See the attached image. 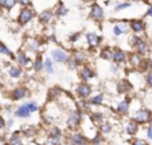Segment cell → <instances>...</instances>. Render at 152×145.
Returning a JSON list of instances; mask_svg holds the SVG:
<instances>
[{
    "label": "cell",
    "mask_w": 152,
    "mask_h": 145,
    "mask_svg": "<svg viewBox=\"0 0 152 145\" xmlns=\"http://www.w3.org/2000/svg\"><path fill=\"white\" fill-rule=\"evenodd\" d=\"M32 17H34V11H32L31 8L24 7V8L20 11L19 17H18V22H19V24H26V23H28Z\"/></svg>",
    "instance_id": "1"
},
{
    "label": "cell",
    "mask_w": 152,
    "mask_h": 145,
    "mask_svg": "<svg viewBox=\"0 0 152 145\" xmlns=\"http://www.w3.org/2000/svg\"><path fill=\"white\" fill-rule=\"evenodd\" d=\"M51 55H53V59H55L57 62H61V63H65L69 60V57H67V54L63 50H53Z\"/></svg>",
    "instance_id": "2"
},
{
    "label": "cell",
    "mask_w": 152,
    "mask_h": 145,
    "mask_svg": "<svg viewBox=\"0 0 152 145\" xmlns=\"http://www.w3.org/2000/svg\"><path fill=\"white\" fill-rule=\"evenodd\" d=\"M133 46H135V47L137 48L139 54H145V52L148 51V47H147V43L144 42V40H141L139 36L133 38Z\"/></svg>",
    "instance_id": "3"
},
{
    "label": "cell",
    "mask_w": 152,
    "mask_h": 145,
    "mask_svg": "<svg viewBox=\"0 0 152 145\" xmlns=\"http://www.w3.org/2000/svg\"><path fill=\"white\" fill-rule=\"evenodd\" d=\"M86 40H88V44L90 47H97L101 42V38L94 32H89V34H86Z\"/></svg>",
    "instance_id": "4"
},
{
    "label": "cell",
    "mask_w": 152,
    "mask_h": 145,
    "mask_svg": "<svg viewBox=\"0 0 152 145\" xmlns=\"http://www.w3.org/2000/svg\"><path fill=\"white\" fill-rule=\"evenodd\" d=\"M90 16H92V19H94V20H101L104 17L102 8H101L98 4H93L92 11H90Z\"/></svg>",
    "instance_id": "5"
},
{
    "label": "cell",
    "mask_w": 152,
    "mask_h": 145,
    "mask_svg": "<svg viewBox=\"0 0 152 145\" xmlns=\"http://www.w3.org/2000/svg\"><path fill=\"white\" fill-rule=\"evenodd\" d=\"M129 26H131V28H132L133 32H141L144 30V22L143 20H139V19H133L129 22Z\"/></svg>",
    "instance_id": "6"
},
{
    "label": "cell",
    "mask_w": 152,
    "mask_h": 145,
    "mask_svg": "<svg viewBox=\"0 0 152 145\" xmlns=\"http://www.w3.org/2000/svg\"><path fill=\"white\" fill-rule=\"evenodd\" d=\"M112 59L115 60L116 63H123L124 60L126 59V57H125V52H124V51H121L120 48H116L115 51H113V54H112Z\"/></svg>",
    "instance_id": "7"
},
{
    "label": "cell",
    "mask_w": 152,
    "mask_h": 145,
    "mask_svg": "<svg viewBox=\"0 0 152 145\" xmlns=\"http://www.w3.org/2000/svg\"><path fill=\"white\" fill-rule=\"evenodd\" d=\"M39 19L42 23H49L50 20L53 19V12L51 11H43L42 14L39 15Z\"/></svg>",
    "instance_id": "8"
},
{
    "label": "cell",
    "mask_w": 152,
    "mask_h": 145,
    "mask_svg": "<svg viewBox=\"0 0 152 145\" xmlns=\"http://www.w3.org/2000/svg\"><path fill=\"white\" fill-rule=\"evenodd\" d=\"M81 75H82L83 79H92V78L94 77V73H93V71L90 70L89 67H83V68H82V73H81Z\"/></svg>",
    "instance_id": "9"
},
{
    "label": "cell",
    "mask_w": 152,
    "mask_h": 145,
    "mask_svg": "<svg viewBox=\"0 0 152 145\" xmlns=\"http://www.w3.org/2000/svg\"><path fill=\"white\" fill-rule=\"evenodd\" d=\"M24 95H26V90L22 87L15 89V91L12 93V98H14V100H20V98H23Z\"/></svg>",
    "instance_id": "10"
},
{
    "label": "cell",
    "mask_w": 152,
    "mask_h": 145,
    "mask_svg": "<svg viewBox=\"0 0 152 145\" xmlns=\"http://www.w3.org/2000/svg\"><path fill=\"white\" fill-rule=\"evenodd\" d=\"M78 94L82 97H88L90 94V89L88 85H80L78 86Z\"/></svg>",
    "instance_id": "11"
},
{
    "label": "cell",
    "mask_w": 152,
    "mask_h": 145,
    "mask_svg": "<svg viewBox=\"0 0 152 145\" xmlns=\"http://www.w3.org/2000/svg\"><path fill=\"white\" fill-rule=\"evenodd\" d=\"M149 118V113L147 110H141L139 111L137 114V121H140V122H147Z\"/></svg>",
    "instance_id": "12"
},
{
    "label": "cell",
    "mask_w": 152,
    "mask_h": 145,
    "mask_svg": "<svg viewBox=\"0 0 152 145\" xmlns=\"http://www.w3.org/2000/svg\"><path fill=\"white\" fill-rule=\"evenodd\" d=\"M16 59H18V62H19L20 65H23V66L28 65V62H30V59L26 57V54H23V52H19V54L16 55Z\"/></svg>",
    "instance_id": "13"
},
{
    "label": "cell",
    "mask_w": 152,
    "mask_h": 145,
    "mask_svg": "<svg viewBox=\"0 0 152 145\" xmlns=\"http://www.w3.org/2000/svg\"><path fill=\"white\" fill-rule=\"evenodd\" d=\"M43 67H45V70H46L49 74H51L53 71H54V68H53V62H51L50 58L45 59V62H43Z\"/></svg>",
    "instance_id": "14"
},
{
    "label": "cell",
    "mask_w": 152,
    "mask_h": 145,
    "mask_svg": "<svg viewBox=\"0 0 152 145\" xmlns=\"http://www.w3.org/2000/svg\"><path fill=\"white\" fill-rule=\"evenodd\" d=\"M124 32H126V27L125 26H115L113 27V34L116 35V36H120V35H123Z\"/></svg>",
    "instance_id": "15"
},
{
    "label": "cell",
    "mask_w": 152,
    "mask_h": 145,
    "mask_svg": "<svg viewBox=\"0 0 152 145\" xmlns=\"http://www.w3.org/2000/svg\"><path fill=\"white\" fill-rule=\"evenodd\" d=\"M16 114L19 117H28V114H30V110H28V108H27V105H24V106H20L19 108V110L16 111Z\"/></svg>",
    "instance_id": "16"
},
{
    "label": "cell",
    "mask_w": 152,
    "mask_h": 145,
    "mask_svg": "<svg viewBox=\"0 0 152 145\" xmlns=\"http://www.w3.org/2000/svg\"><path fill=\"white\" fill-rule=\"evenodd\" d=\"M112 54H113V51L109 47H105L102 51H101V57H102L104 59H112Z\"/></svg>",
    "instance_id": "17"
},
{
    "label": "cell",
    "mask_w": 152,
    "mask_h": 145,
    "mask_svg": "<svg viewBox=\"0 0 152 145\" xmlns=\"http://www.w3.org/2000/svg\"><path fill=\"white\" fill-rule=\"evenodd\" d=\"M55 14H57L58 16H63V15L67 14V8L62 4V1L59 3V6H58V8H57V11H55Z\"/></svg>",
    "instance_id": "18"
},
{
    "label": "cell",
    "mask_w": 152,
    "mask_h": 145,
    "mask_svg": "<svg viewBox=\"0 0 152 145\" xmlns=\"http://www.w3.org/2000/svg\"><path fill=\"white\" fill-rule=\"evenodd\" d=\"M34 68H35L37 71H39L40 68H43V60H42V57H40V55H38L37 59H35V62H34Z\"/></svg>",
    "instance_id": "19"
},
{
    "label": "cell",
    "mask_w": 152,
    "mask_h": 145,
    "mask_svg": "<svg viewBox=\"0 0 152 145\" xmlns=\"http://www.w3.org/2000/svg\"><path fill=\"white\" fill-rule=\"evenodd\" d=\"M16 3H18V0H6L4 4H3V7L7 8V9H12L15 6H16Z\"/></svg>",
    "instance_id": "20"
},
{
    "label": "cell",
    "mask_w": 152,
    "mask_h": 145,
    "mask_svg": "<svg viewBox=\"0 0 152 145\" xmlns=\"http://www.w3.org/2000/svg\"><path fill=\"white\" fill-rule=\"evenodd\" d=\"M20 74H22V71H20L19 67H11L10 68V75H11L12 78H18Z\"/></svg>",
    "instance_id": "21"
},
{
    "label": "cell",
    "mask_w": 152,
    "mask_h": 145,
    "mask_svg": "<svg viewBox=\"0 0 152 145\" xmlns=\"http://www.w3.org/2000/svg\"><path fill=\"white\" fill-rule=\"evenodd\" d=\"M126 130H128V133H136V130H137V125H136L135 121H131V122L128 124V128H126Z\"/></svg>",
    "instance_id": "22"
},
{
    "label": "cell",
    "mask_w": 152,
    "mask_h": 145,
    "mask_svg": "<svg viewBox=\"0 0 152 145\" xmlns=\"http://www.w3.org/2000/svg\"><path fill=\"white\" fill-rule=\"evenodd\" d=\"M73 144L74 145H83L85 144V138L82 136H74L73 137Z\"/></svg>",
    "instance_id": "23"
},
{
    "label": "cell",
    "mask_w": 152,
    "mask_h": 145,
    "mask_svg": "<svg viewBox=\"0 0 152 145\" xmlns=\"http://www.w3.org/2000/svg\"><path fill=\"white\" fill-rule=\"evenodd\" d=\"M118 111H120V113H126V111H128V101H123V102L118 105Z\"/></svg>",
    "instance_id": "24"
},
{
    "label": "cell",
    "mask_w": 152,
    "mask_h": 145,
    "mask_svg": "<svg viewBox=\"0 0 152 145\" xmlns=\"http://www.w3.org/2000/svg\"><path fill=\"white\" fill-rule=\"evenodd\" d=\"M129 87L128 82H125V81H121L120 83H118V91H121V93H124V91H126Z\"/></svg>",
    "instance_id": "25"
},
{
    "label": "cell",
    "mask_w": 152,
    "mask_h": 145,
    "mask_svg": "<svg viewBox=\"0 0 152 145\" xmlns=\"http://www.w3.org/2000/svg\"><path fill=\"white\" fill-rule=\"evenodd\" d=\"M78 119H80V116H78L77 113H74L72 117H70V126H75L78 124Z\"/></svg>",
    "instance_id": "26"
},
{
    "label": "cell",
    "mask_w": 152,
    "mask_h": 145,
    "mask_svg": "<svg viewBox=\"0 0 152 145\" xmlns=\"http://www.w3.org/2000/svg\"><path fill=\"white\" fill-rule=\"evenodd\" d=\"M0 52H1V54H4V55H12V52L10 51V50L4 44H0Z\"/></svg>",
    "instance_id": "27"
},
{
    "label": "cell",
    "mask_w": 152,
    "mask_h": 145,
    "mask_svg": "<svg viewBox=\"0 0 152 145\" xmlns=\"http://www.w3.org/2000/svg\"><path fill=\"white\" fill-rule=\"evenodd\" d=\"M128 7H131V3L117 4V6H116V11H120V9H125V8H128Z\"/></svg>",
    "instance_id": "28"
},
{
    "label": "cell",
    "mask_w": 152,
    "mask_h": 145,
    "mask_svg": "<svg viewBox=\"0 0 152 145\" xmlns=\"http://www.w3.org/2000/svg\"><path fill=\"white\" fill-rule=\"evenodd\" d=\"M11 144L12 145H22V141H20V138L18 136H14L11 138Z\"/></svg>",
    "instance_id": "29"
},
{
    "label": "cell",
    "mask_w": 152,
    "mask_h": 145,
    "mask_svg": "<svg viewBox=\"0 0 152 145\" xmlns=\"http://www.w3.org/2000/svg\"><path fill=\"white\" fill-rule=\"evenodd\" d=\"M18 3L22 4L23 7H27V6H31V0H18Z\"/></svg>",
    "instance_id": "30"
},
{
    "label": "cell",
    "mask_w": 152,
    "mask_h": 145,
    "mask_svg": "<svg viewBox=\"0 0 152 145\" xmlns=\"http://www.w3.org/2000/svg\"><path fill=\"white\" fill-rule=\"evenodd\" d=\"M27 108H28V110H30V111H35V110H38V106L35 105L34 102L27 103Z\"/></svg>",
    "instance_id": "31"
},
{
    "label": "cell",
    "mask_w": 152,
    "mask_h": 145,
    "mask_svg": "<svg viewBox=\"0 0 152 145\" xmlns=\"http://www.w3.org/2000/svg\"><path fill=\"white\" fill-rule=\"evenodd\" d=\"M101 101H102V95H97V97H94V98H93L92 102L93 103H101Z\"/></svg>",
    "instance_id": "32"
},
{
    "label": "cell",
    "mask_w": 152,
    "mask_h": 145,
    "mask_svg": "<svg viewBox=\"0 0 152 145\" xmlns=\"http://www.w3.org/2000/svg\"><path fill=\"white\" fill-rule=\"evenodd\" d=\"M147 82H148L149 86H152V73L148 74V77H147Z\"/></svg>",
    "instance_id": "33"
},
{
    "label": "cell",
    "mask_w": 152,
    "mask_h": 145,
    "mask_svg": "<svg viewBox=\"0 0 152 145\" xmlns=\"http://www.w3.org/2000/svg\"><path fill=\"white\" fill-rule=\"evenodd\" d=\"M133 145H147L144 141H141V140H137V141H135V144Z\"/></svg>",
    "instance_id": "34"
},
{
    "label": "cell",
    "mask_w": 152,
    "mask_h": 145,
    "mask_svg": "<svg viewBox=\"0 0 152 145\" xmlns=\"http://www.w3.org/2000/svg\"><path fill=\"white\" fill-rule=\"evenodd\" d=\"M147 15H148V16H152V6L148 8V11H147Z\"/></svg>",
    "instance_id": "35"
},
{
    "label": "cell",
    "mask_w": 152,
    "mask_h": 145,
    "mask_svg": "<svg viewBox=\"0 0 152 145\" xmlns=\"http://www.w3.org/2000/svg\"><path fill=\"white\" fill-rule=\"evenodd\" d=\"M148 137H149V138H152V128L148 129Z\"/></svg>",
    "instance_id": "36"
},
{
    "label": "cell",
    "mask_w": 152,
    "mask_h": 145,
    "mask_svg": "<svg viewBox=\"0 0 152 145\" xmlns=\"http://www.w3.org/2000/svg\"><path fill=\"white\" fill-rule=\"evenodd\" d=\"M3 125H4V119L1 118V117H0V128H1Z\"/></svg>",
    "instance_id": "37"
},
{
    "label": "cell",
    "mask_w": 152,
    "mask_h": 145,
    "mask_svg": "<svg viewBox=\"0 0 152 145\" xmlns=\"http://www.w3.org/2000/svg\"><path fill=\"white\" fill-rule=\"evenodd\" d=\"M102 129H104V132H108V130H109L110 128H109V126H108V125H105V126H104Z\"/></svg>",
    "instance_id": "38"
},
{
    "label": "cell",
    "mask_w": 152,
    "mask_h": 145,
    "mask_svg": "<svg viewBox=\"0 0 152 145\" xmlns=\"http://www.w3.org/2000/svg\"><path fill=\"white\" fill-rule=\"evenodd\" d=\"M4 1H6V0H0V6H3V4H4Z\"/></svg>",
    "instance_id": "39"
}]
</instances>
